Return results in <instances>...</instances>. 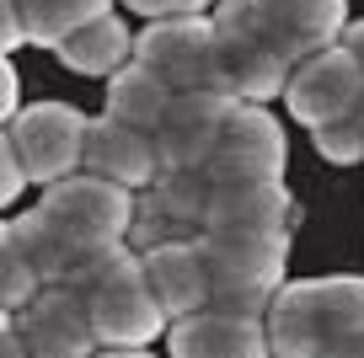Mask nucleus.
Here are the masks:
<instances>
[{"instance_id": "nucleus-1", "label": "nucleus", "mask_w": 364, "mask_h": 358, "mask_svg": "<svg viewBox=\"0 0 364 358\" xmlns=\"http://www.w3.org/2000/svg\"><path fill=\"white\" fill-rule=\"evenodd\" d=\"M268 358H332L343 342L364 337V278H284L262 310Z\"/></svg>"}, {"instance_id": "nucleus-2", "label": "nucleus", "mask_w": 364, "mask_h": 358, "mask_svg": "<svg viewBox=\"0 0 364 358\" xmlns=\"http://www.w3.org/2000/svg\"><path fill=\"white\" fill-rule=\"evenodd\" d=\"M193 246L209 273V310H268L289 268V230H198Z\"/></svg>"}, {"instance_id": "nucleus-3", "label": "nucleus", "mask_w": 364, "mask_h": 358, "mask_svg": "<svg viewBox=\"0 0 364 358\" xmlns=\"http://www.w3.org/2000/svg\"><path fill=\"white\" fill-rule=\"evenodd\" d=\"M70 289H75L80 310L91 321L97 347H150L166 332V315H161L156 294L145 283V268H139L134 246H118L107 257H97Z\"/></svg>"}, {"instance_id": "nucleus-4", "label": "nucleus", "mask_w": 364, "mask_h": 358, "mask_svg": "<svg viewBox=\"0 0 364 358\" xmlns=\"http://www.w3.org/2000/svg\"><path fill=\"white\" fill-rule=\"evenodd\" d=\"M220 6L289 70L316 48H332L348 27V0H220Z\"/></svg>"}, {"instance_id": "nucleus-5", "label": "nucleus", "mask_w": 364, "mask_h": 358, "mask_svg": "<svg viewBox=\"0 0 364 358\" xmlns=\"http://www.w3.org/2000/svg\"><path fill=\"white\" fill-rule=\"evenodd\" d=\"M86 112L70 107V102H33V107H16V118L6 124V139H11V156L22 182H48L75 177L80 171V145H86Z\"/></svg>"}, {"instance_id": "nucleus-6", "label": "nucleus", "mask_w": 364, "mask_h": 358, "mask_svg": "<svg viewBox=\"0 0 364 358\" xmlns=\"http://www.w3.org/2000/svg\"><path fill=\"white\" fill-rule=\"evenodd\" d=\"M284 124L273 118L268 107H252V102H230L225 124L215 134V150L204 161L209 182H284Z\"/></svg>"}, {"instance_id": "nucleus-7", "label": "nucleus", "mask_w": 364, "mask_h": 358, "mask_svg": "<svg viewBox=\"0 0 364 358\" xmlns=\"http://www.w3.org/2000/svg\"><path fill=\"white\" fill-rule=\"evenodd\" d=\"M38 209L48 214L54 224H65L75 241L86 246H129V224H134V192L129 188H113L102 177H59L38 192Z\"/></svg>"}, {"instance_id": "nucleus-8", "label": "nucleus", "mask_w": 364, "mask_h": 358, "mask_svg": "<svg viewBox=\"0 0 364 358\" xmlns=\"http://www.w3.org/2000/svg\"><path fill=\"white\" fill-rule=\"evenodd\" d=\"M134 65H145L161 86L177 91H215V27L204 11L161 16L134 33Z\"/></svg>"}, {"instance_id": "nucleus-9", "label": "nucleus", "mask_w": 364, "mask_h": 358, "mask_svg": "<svg viewBox=\"0 0 364 358\" xmlns=\"http://www.w3.org/2000/svg\"><path fill=\"white\" fill-rule=\"evenodd\" d=\"M279 102L289 107L295 124L321 129V124H332V118H343V112L364 107V70L353 65V54L343 43L316 48L311 59H300V65L289 70Z\"/></svg>"}, {"instance_id": "nucleus-10", "label": "nucleus", "mask_w": 364, "mask_h": 358, "mask_svg": "<svg viewBox=\"0 0 364 358\" xmlns=\"http://www.w3.org/2000/svg\"><path fill=\"white\" fill-rule=\"evenodd\" d=\"M209 27H215V91L220 97L252 102V107H268V102L284 97V80H289L284 59L268 54L225 6H215Z\"/></svg>"}, {"instance_id": "nucleus-11", "label": "nucleus", "mask_w": 364, "mask_h": 358, "mask_svg": "<svg viewBox=\"0 0 364 358\" xmlns=\"http://www.w3.org/2000/svg\"><path fill=\"white\" fill-rule=\"evenodd\" d=\"M225 112H230V97H220V91H177L161 112L156 134H150L161 171H204Z\"/></svg>"}, {"instance_id": "nucleus-12", "label": "nucleus", "mask_w": 364, "mask_h": 358, "mask_svg": "<svg viewBox=\"0 0 364 358\" xmlns=\"http://www.w3.org/2000/svg\"><path fill=\"white\" fill-rule=\"evenodd\" d=\"M11 326H16V337H22L27 358H91L97 353L91 321H86V310H80L70 283L38 289L33 300L11 315Z\"/></svg>"}, {"instance_id": "nucleus-13", "label": "nucleus", "mask_w": 364, "mask_h": 358, "mask_svg": "<svg viewBox=\"0 0 364 358\" xmlns=\"http://www.w3.org/2000/svg\"><path fill=\"white\" fill-rule=\"evenodd\" d=\"M80 171L86 177H102L113 182V188H150V182L161 177V161H156V145H150V134H139V129L118 124V118H91L86 124V145H80Z\"/></svg>"}, {"instance_id": "nucleus-14", "label": "nucleus", "mask_w": 364, "mask_h": 358, "mask_svg": "<svg viewBox=\"0 0 364 358\" xmlns=\"http://www.w3.org/2000/svg\"><path fill=\"white\" fill-rule=\"evenodd\" d=\"M11 241H16V251H22L27 273L38 278V289H48V283H75L97 257L118 251V246L102 251V246H86V241H75V235H70L65 224H54L43 209L16 214V219H11Z\"/></svg>"}, {"instance_id": "nucleus-15", "label": "nucleus", "mask_w": 364, "mask_h": 358, "mask_svg": "<svg viewBox=\"0 0 364 358\" xmlns=\"http://www.w3.org/2000/svg\"><path fill=\"white\" fill-rule=\"evenodd\" d=\"M166 358H268L262 315H230L204 305L166 326Z\"/></svg>"}, {"instance_id": "nucleus-16", "label": "nucleus", "mask_w": 364, "mask_h": 358, "mask_svg": "<svg viewBox=\"0 0 364 358\" xmlns=\"http://www.w3.org/2000/svg\"><path fill=\"white\" fill-rule=\"evenodd\" d=\"M139 268H145V283L156 294L166 326L209 305V273L193 241H156V246L139 251Z\"/></svg>"}, {"instance_id": "nucleus-17", "label": "nucleus", "mask_w": 364, "mask_h": 358, "mask_svg": "<svg viewBox=\"0 0 364 358\" xmlns=\"http://www.w3.org/2000/svg\"><path fill=\"white\" fill-rule=\"evenodd\" d=\"M289 214L284 182H209L198 230H289Z\"/></svg>"}, {"instance_id": "nucleus-18", "label": "nucleus", "mask_w": 364, "mask_h": 358, "mask_svg": "<svg viewBox=\"0 0 364 358\" xmlns=\"http://www.w3.org/2000/svg\"><path fill=\"white\" fill-rule=\"evenodd\" d=\"M54 54H59V65L75 70V75L107 80V75H118V70L134 59V33H129L124 16L107 11V16H97V22L75 27V33H70L65 43L54 48Z\"/></svg>"}, {"instance_id": "nucleus-19", "label": "nucleus", "mask_w": 364, "mask_h": 358, "mask_svg": "<svg viewBox=\"0 0 364 358\" xmlns=\"http://www.w3.org/2000/svg\"><path fill=\"white\" fill-rule=\"evenodd\" d=\"M11 6H16L22 43H38V48H59L75 27L113 11V0H11Z\"/></svg>"}, {"instance_id": "nucleus-20", "label": "nucleus", "mask_w": 364, "mask_h": 358, "mask_svg": "<svg viewBox=\"0 0 364 358\" xmlns=\"http://www.w3.org/2000/svg\"><path fill=\"white\" fill-rule=\"evenodd\" d=\"M166 102H171V91L161 86L145 65L129 59L118 75H107V107L102 112H107V118H118V124H129V129H139V134H156Z\"/></svg>"}, {"instance_id": "nucleus-21", "label": "nucleus", "mask_w": 364, "mask_h": 358, "mask_svg": "<svg viewBox=\"0 0 364 358\" xmlns=\"http://www.w3.org/2000/svg\"><path fill=\"white\" fill-rule=\"evenodd\" d=\"M311 139H316V156L327 161V166H359L364 161V107L311 129Z\"/></svg>"}, {"instance_id": "nucleus-22", "label": "nucleus", "mask_w": 364, "mask_h": 358, "mask_svg": "<svg viewBox=\"0 0 364 358\" xmlns=\"http://www.w3.org/2000/svg\"><path fill=\"white\" fill-rule=\"evenodd\" d=\"M33 294H38V278L27 273L22 251H16L11 224H0V310H6V315H16L27 300H33Z\"/></svg>"}, {"instance_id": "nucleus-23", "label": "nucleus", "mask_w": 364, "mask_h": 358, "mask_svg": "<svg viewBox=\"0 0 364 358\" xmlns=\"http://www.w3.org/2000/svg\"><path fill=\"white\" fill-rule=\"evenodd\" d=\"M134 16H145V22H161V16H193L204 11L209 0H124Z\"/></svg>"}, {"instance_id": "nucleus-24", "label": "nucleus", "mask_w": 364, "mask_h": 358, "mask_svg": "<svg viewBox=\"0 0 364 358\" xmlns=\"http://www.w3.org/2000/svg\"><path fill=\"white\" fill-rule=\"evenodd\" d=\"M16 107H22V80H16V65L0 54V129L16 118Z\"/></svg>"}, {"instance_id": "nucleus-25", "label": "nucleus", "mask_w": 364, "mask_h": 358, "mask_svg": "<svg viewBox=\"0 0 364 358\" xmlns=\"http://www.w3.org/2000/svg\"><path fill=\"white\" fill-rule=\"evenodd\" d=\"M27 182H22V171H16V156H11V139H6V129H0V209L22 192Z\"/></svg>"}, {"instance_id": "nucleus-26", "label": "nucleus", "mask_w": 364, "mask_h": 358, "mask_svg": "<svg viewBox=\"0 0 364 358\" xmlns=\"http://www.w3.org/2000/svg\"><path fill=\"white\" fill-rule=\"evenodd\" d=\"M16 48H22V27H16V6H11V0H0V54L11 59Z\"/></svg>"}, {"instance_id": "nucleus-27", "label": "nucleus", "mask_w": 364, "mask_h": 358, "mask_svg": "<svg viewBox=\"0 0 364 358\" xmlns=\"http://www.w3.org/2000/svg\"><path fill=\"white\" fill-rule=\"evenodd\" d=\"M343 48L353 54V65L364 70V16H348V27H343V38H338Z\"/></svg>"}, {"instance_id": "nucleus-28", "label": "nucleus", "mask_w": 364, "mask_h": 358, "mask_svg": "<svg viewBox=\"0 0 364 358\" xmlns=\"http://www.w3.org/2000/svg\"><path fill=\"white\" fill-rule=\"evenodd\" d=\"M0 358H27V347H22V337H16L11 321L0 326Z\"/></svg>"}, {"instance_id": "nucleus-29", "label": "nucleus", "mask_w": 364, "mask_h": 358, "mask_svg": "<svg viewBox=\"0 0 364 358\" xmlns=\"http://www.w3.org/2000/svg\"><path fill=\"white\" fill-rule=\"evenodd\" d=\"M91 358H156L150 347H97Z\"/></svg>"}, {"instance_id": "nucleus-30", "label": "nucleus", "mask_w": 364, "mask_h": 358, "mask_svg": "<svg viewBox=\"0 0 364 358\" xmlns=\"http://www.w3.org/2000/svg\"><path fill=\"white\" fill-rule=\"evenodd\" d=\"M6 321H11V315H6V310H0V326H6Z\"/></svg>"}]
</instances>
